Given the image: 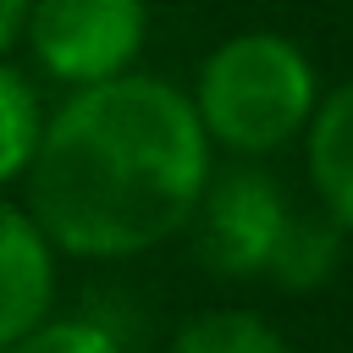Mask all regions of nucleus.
I'll return each mask as SVG.
<instances>
[{
  "mask_svg": "<svg viewBox=\"0 0 353 353\" xmlns=\"http://www.w3.org/2000/svg\"><path fill=\"white\" fill-rule=\"evenodd\" d=\"M6 353H121V342L99 320H39Z\"/></svg>",
  "mask_w": 353,
  "mask_h": 353,
  "instance_id": "obj_10",
  "label": "nucleus"
},
{
  "mask_svg": "<svg viewBox=\"0 0 353 353\" xmlns=\"http://www.w3.org/2000/svg\"><path fill=\"white\" fill-rule=\"evenodd\" d=\"M199 132L210 149H226L237 160H259L303 138L314 105H320V77L303 44L287 33H232L199 61L193 94H188Z\"/></svg>",
  "mask_w": 353,
  "mask_h": 353,
  "instance_id": "obj_2",
  "label": "nucleus"
},
{
  "mask_svg": "<svg viewBox=\"0 0 353 353\" xmlns=\"http://www.w3.org/2000/svg\"><path fill=\"white\" fill-rule=\"evenodd\" d=\"M44 132V99L33 88V77L11 61H0V188L22 182L33 149Z\"/></svg>",
  "mask_w": 353,
  "mask_h": 353,
  "instance_id": "obj_8",
  "label": "nucleus"
},
{
  "mask_svg": "<svg viewBox=\"0 0 353 353\" xmlns=\"http://www.w3.org/2000/svg\"><path fill=\"white\" fill-rule=\"evenodd\" d=\"M336 259H342V232H336L320 210H314V215L292 210L287 226H281V237H276V248H270L265 276H270L276 287H287V292H309V287H325V281H331Z\"/></svg>",
  "mask_w": 353,
  "mask_h": 353,
  "instance_id": "obj_7",
  "label": "nucleus"
},
{
  "mask_svg": "<svg viewBox=\"0 0 353 353\" xmlns=\"http://www.w3.org/2000/svg\"><path fill=\"white\" fill-rule=\"evenodd\" d=\"M303 160H309V188L320 199V215L342 237H353V83L320 94L303 127Z\"/></svg>",
  "mask_w": 353,
  "mask_h": 353,
  "instance_id": "obj_6",
  "label": "nucleus"
},
{
  "mask_svg": "<svg viewBox=\"0 0 353 353\" xmlns=\"http://www.w3.org/2000/svg\"><path fill=\"white\" fill-rule=\"evenodd\" d=\"M55 303V248L33 226V215L0 199V353L50 320Z\"/></svg>",
  "mask_w": 353,
  "mask_h": 353,
  "instance_id": "obj_5",
  "label": "nucleus"
},
{
  "mask_svg": "<svg viewBox=\"0 0 353 353\" xmlns=\"http://www.w3.org/2000/svg\"><path fill=\"white\" fill-rule=\"evenodd\" d=\"M22 17H28V0H0V61L22 39Z\"/></svg>",
  "mask_w": 353,
  "mask_h": 353,
  "instance_id": "obj_11",
  "label": "nucleus"
},
{
  "mask_svg": "<svg viewBox=\"0 0 353 353\" xmlns=\"http://www.w3.org/2000/svg\"><path fill=\"white\" fill-rule=\"evenodd\" d=\"M287 215H292V204H287L281 182L270 171L237 160L226 171H210L188 226L199 237V259L215 276H265Z\"/></svg>",
  "mask_w": 353,
  "mask_h": 353,
  "instance_id": "obj_4",
  "label": "nucleus"
},
{
  "mask_svg": "<svg viewBox=\"0 0 353 353\" xmlns=\"http://www.w3.org/2000/svg\"><path fill=\"white\" fill-rule=\"evenodd\" d=\"M22 39L50 83L94 88L138 72L149 39V0H28Z\"/></svg>",
  "mask_w": 353,
  "mask_h": 353,
  "instance_id": "obj_3",
  "label": "nucleus"
},
{
  "mask_svg": "<svg viewBox=\"0 0 353 353\" xmlns=\"http://www.w3.org/2000/svg\"><path fill=\"white\" fill-rule=\"evenodd\" d=\"M210 171V138L188 94L154 72H121L72 88L44 116L22 210L55 254L132 259L193 221Z\"/></svg>",
  "mask_w": 353,
  "mask_h": 353,
  "instance_id": "obj_1",
  "label": "nucleus"
},
{
  "mask_svg": "<svg viewBox=\"0 0 353 353\" xmlns=\"http://www.w3.org/2000/svg\"><path fill=\"white\" fill-rule=\"evenodd\" d=\"M171 353H292V342L248 309H204L176 331Z\"/></svg>",
  "mask_w": 353,
  "mask_h": 353,
  "instance_id": "obj_9",
  "label": "nucleus"
}]
</instances>
